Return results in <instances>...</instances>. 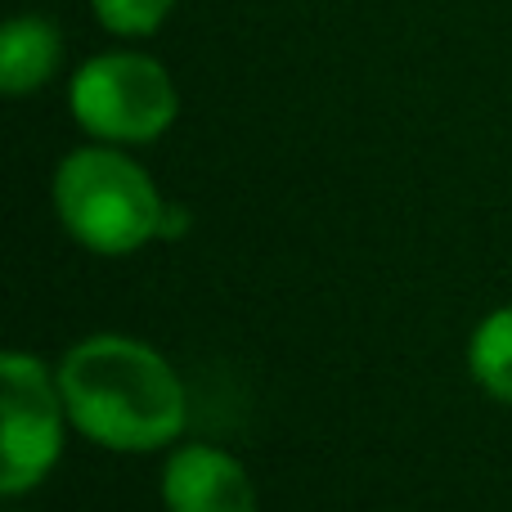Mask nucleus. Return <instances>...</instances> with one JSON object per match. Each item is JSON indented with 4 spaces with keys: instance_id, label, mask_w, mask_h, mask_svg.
<instances>
[{
    "instance_id": "f257e3e1",
    "label": "nucleus",
    "mask_w": 512,
    "mask_h": 512,
    "mask_svg": "<svg viewBox=\"0 0 512 512\" xmlns=\"http://www.w3.org/2000/svg\"><path fill=\"white\" fill-rule=\"evenodd\" d=\"M54 378H59L63 405H68V423L104 450H162L185 427V382L140 337H81L59 360Z\"/></svg>"
},
{
    "instance_id": "f03ea898",
    "label": "nucleus",
    "mask_w": 512,
    "mask_h": 512,
    "mask_svg": "<svg viewBox=\"0 0 512 512\" xmlns=\"http://www.w3.org/2000/svg\"><path fill=\"white\" fill-rule=\"evenodd\" d=\"M54 212L59 225L99 256L140 252L158 239L167 198L158 194L153 176L117 153L113 144L77 149L54 171Z\"/></svg>"
},
{
    "instance_id": "7ed1b4c3",
    "label": "nucleus",
    "mask_w": 512,
    "mask_h": 512,
    "mask_svg": "<svg viewBox=\"0 0 512 512\" xmlns=\"http://www.w3.org/2000/svg\"><path fill=\"white\" fill-rule=\"evenodd\" d=\"M68 104L81 131L104 144H149L167 135L180 113L176 81L158 59H144V54H99L81 63Z\"/></svg>"
},
{
    "instance_id": "20e7f679",
    "label": "nucleus",
    "mask_w": 512,
    "mask_h": 512,
    "mask_svg": "<svg viewBox=\"0 0 512 512\" xmlns=\"http://www.w3.org/2000/svg\"><path fill=\"white\" fill-rule=\"evenodd\" d=\"M0 490L9 499L36 490L63 454V405L59 378L36 355L9 351L0 360Z\"/></svg>"
},
{
    "instance_id": "39448f33",
    "label": "nucleus",
    "mask_w": 512,
    "mask_h": 512,
    "mask_svg": "<svg viewBox=\"0 0 512 512\" xmlns=\"http://www.w3.org/2000/svg\"><path fill=\"white\" fill-rule=\"evenodd\" d=\"M162 504L167 512H256V486L216 445H180L162 468Z\"/></svg>"
},
{
    "instance_id": "423d86ee",
    "label": "nucleus",
    "mask_w": 512,
    "mask_h": 512,
    "mask_svg": "<svg viewBox=\"0 0 512 512\" xmlns=\"http://www.w3.org/2000/svg\"><path fill=\"white\" fill-rule=\"evenodd\" d=\"M59 59L63 41L54 23L36 14L5 23V36H0V86H5V95H32L36 86H45L59 72Z\"/></svg>"
},
{
    "instance_id": "0eeeda50",
    "label": "nucleus",
    "mask_w": 512,
    "mask_h": 512,
    "mask_svg": "<svg viewBox=\"0 0 512 512\" xmlns=\"http://www.w3.org/2000/svg\"><path fill=\"white\" fill-rule=\"evenodd\" d=\"M468 369L486 396L512 405V306H499L477 324L468 342Z\"/></svg>"
},
{
    "instance_id": "6e6552de",
    "label": "nucleus",
    "mask_w": 512,
    "mask_h": 512,
    "mask_svg": "<svg viewBox=\"0 0 512 512\" xmlns=\"http://www.w3.org/2000/svg\"><path fill=\"white\" fill-rule=\"evenodd\" d=\"M176 0H95V18L117 36H149L162 27Z\"/></svg>"
},
{
    "instance_id": "1a4fd4ad",
    "label": "nucleus",
    "mask_w": 512,
    "mask_h": 512,
    "mask_svg": "<svg viewBox=\"0 0 512 512\" xmlns=\"http://www.w3.org/2000/svg\"><path fill=\"white\" fill-rule=\"evenodd\" d=\"M185 230H189V212H185V207H171L167 203V212H162V225H158V239L176 243V239H185Z\"/></svg>"
}]
</instances>
